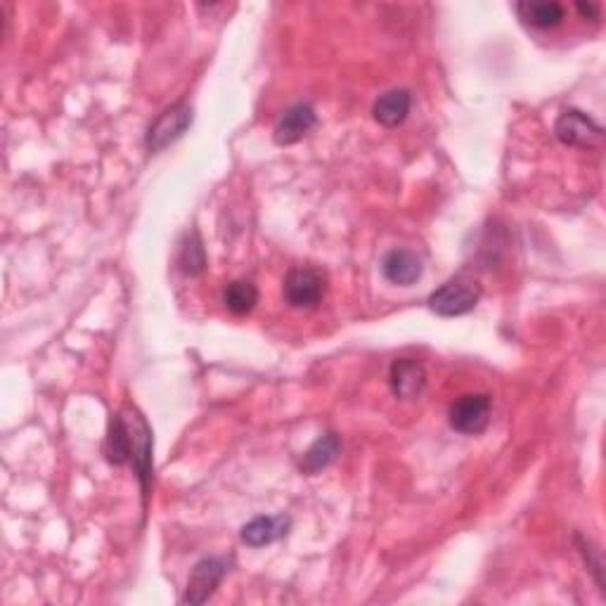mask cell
<instances>
[{
  "label": "cell",
  "instance_id": "2",
  "mask_svg": "<svg viewBox=\"0 0 606 606\" xmlns=\"http://www.w3.org/2000/svg\"><path fill=\"white\" fill-rule=\"evenodd\" d=\"M126 429H128V446H131V462L138 472V479L143 483V491H147L152 474V431L147 427L145 417L140 415L133 405H126L121 410Z\"/></svg>",
  "mask_w": 606,
  "mask_h": 606
},
{
  "label": "cell",
  "instance_id": "11",
  "mask_svg": "<svg viewBox=\"0 0 606 606\" xmlns=\"http://www.w3.org/2000/svg\"><path fill=\"white\" fill-rule=\"evenodd\" d=\"M410 107H412L410 90L396 88V90H389V93L379 95L375 107H372V114H375V119L382 126L396 128V126H401L405 119H408Z\"/></svg>",
  "mask_w": 606,
  "mask_h": 606
},
{
  "label": "cell",
  "instance_id": "5",
  "mask_svg": "<svg viewBox=\"0 0 606 606\" xmlns=\"http://www.w3.org/2000/svg\"><path fill=\"white\" fill-rule=\"evenodd\" d=\"M225 573H228V559L223 557H206L202 562H197L188 580V588H185L183 602L195 606L204 604L206 599L214 597V592L218 585H221Z\"/></svg>",
  "mask_w": 606,
  "mask_h": 606
},
{
  "label": "cell",
  "instance_id": "6",
  "mask_svg": "<svg viewBox=\"0 0 606 606\" xmlns=\"http://www.w3.org/2000/svg\"><path fill=\"white\" fill-rule=\"evenodd\" d=\"M491 419V398L486 393H474V396H462L460 401L450 408V427L460 434L476 436L488 427Z\"/></svg>",
  "mask_w": 606,
  "mask_h": 606
},
{
  "label": "cell",
  "instance_id": "4",
  "mask_svg": "<svg viewBox=\"0 0 606 606\" xmlns=\"http://www.w3.org/2000/svg\"><path fill=\"white\" fill-rule=\"evenodd\" d=\"M192 126V107L188 102H178L166 109V112L159 114V119L154 121L147 131V150L150 152H161L164 147H169L171 143L183 135L188 128Z\"/></svg>",
  "mask_w": 606,
  "mask_h": 606
},
{
  "label": "cell",
  "instance_id": "13",
  "mask_svg": "<svg viewBox=\"0 0 606 606\" xmlns=\"http://www.w3.org/2000/svg\"><path fill=\"white\" fill-rule=\"evenodd\" d=\"M519 17L535 29H552L564 22V5L554 3V0H526L517 3Z\"/></svg>",
  "mask_w": 606,
  "mask_h": 606
},
{
  "label": "cell",
  "instance_id": "17",
  "mask_svg": "<svg viewBox=\"0 0 606 606\" xmlns=\"http://www.w3.org/2000/svg\"><path fill=\"white\" fill-rule=\"evenodd\" d=\"M180 268H183L188 275L204 273L206 254H204L202 240H199L197 232H190V235L185 237L183 247H180Z\"/></svg>",
  "mask_w": 606,
  "mask_h": 606
},
{
  "label": "cell",
  "instance_id": "1",
  "mask_svg": "<svg viewBox=\"0 0 606 606\" xmlns=\"http://www.w3.org/2000/svg\"><path fill=\"white\" fill-rule=\"evenodd\" d=\"M479 299L481 287L476 285L474 280L455 277V280H448L446 285L438 287L436 292L429 296V306L431 311L441 315V318H457V315L474 311Z\"/></svg>",
  "mask_w": 606,
  "mask_h": 606
},
{
  "label": "cell",
  "instance_id": "18",
  "mask_svg": "<svg viewBox=\"0 0 606 606\" xmlns=\"http://www.w3.org/2000/svg\"><path fill=\"white\" fill-rule=\"evenodd\" d=\"M576 10L583 19H595L597 22V19L602 17V5L599 3H576Z\"/></svg>",
  "mask_w": 606,
  "mask_h": 606
},
{
  "label": "cell",
  "instance_id": "16",
  "mask_svg": "<svg viewBox=\"0 0 606 606\" xmlns=\"http://www.w3.org/2000/svg\"><path fill=\"white\" fill-rule=\"evenodd\" d=\"M107 460L112 464L131 462V446H128V429L121 412H116L112 422H109L107 434Z\"/></svg>",
  "mask_w": 606,
  "mask_h": 606
},
{
  "label": "cell",
  "instance_id": "9",
  "mask_svg": "<svg viewBox=\"0 0 606 606\" xmlns=\"http://www.w3.org/2000/svg\"><path fill=\"white\" fill-rule=\"evenodd\" d=\"M318 124V114H315L313 105L308 102H299V105L289 107L282 119L275 126V143L277 145H294L299 143L303 135L313 131V126Z\"/></svg>",
  "mask_w": 606,
  "mask_h": 606
},
{
  "label": "cell",
  "instance_id": "10",
  "mask_svg": "<svg viewBox=\"0 0 606 606\" xmlns=\"http://www.w3.org/2000/svg\"><path fill=\"white\" fill-rule=\"evenodd\" d=\"M382 275L391 285L410 287L422 277V259L410 249H393L384 256Z\"/></svg>",
  "mask_w": 606,
  "mask_h": 606
},
{
  "label": "cell",
  "instance_id": "15",
  "mask_svg": "<svg viewBox=\"0 0 606 606\" xmlns=\"http://www.w3.org/2000/svg\"><path fill=\"white\" fill-rule=\"evenodd\" d=\"M223 303L230 313L247 315L254 311L256 303H259V289L249 280H235L225 287Z\"/></svg>",
  "mask_w": 606,
  "mask_h": 606
},
{
  "label": "cell",
  "instance_id": "14",
  "mask_svg": "<svg viewBox=\"0 0 606 606\" xmlns=\"http://www.w3.org/2000/svg\"><path fill=\"white\" fill-rule=\"evenodd\" d=\"M339 448H341V443H339L337 434H332V431L330 434H322L318 441H315L313 446L303 453L301 464H299L301 472L318 474L320 469H325L327 464L334 462V457L339 455Z\"/></svg>",
  "mask_w": 606,
  "mask_h": 606
},
{
  "label": "cell",
  "instance_id": "3",
  "mask_svg": "<svg viewBox=\"0 0 606 606\" xmlns=\"http://www.w3.org/2000/svg\"><path fill=\"white\" fill-rule=\"evenodd\" d=\"M327 292V277L320 268L313 266H301L289 270L285 280V299L292 308H315L318 303L325 299Z\"/></svg>",
  "mask_w": 606,
  "mask_h": 606
},
{
  "label": "cell",
  "instance_id": "12",
  "mask_svg": "<svg viewBox=\"0 0 606 606\" xmlns=\"http://www.w3.org/2000/svg\"><path fill=\"white\" fill-rule=\"evenodd\" d=\"M289 531L287 517H256L242 528V540L249 547H263L275 543V540L285 538Z\"/></svg>",
  "mask_w": 606,
  "mask_h": 606
},
{
  "label": "cell",
  "instance_id": "8",
  "mask_svg": "<svg viewBox=\"0 0 606 606\" xmlns=\"http://www.w3.org/2000/svg\"><path fill=\"white\" fill-rule=\"evenodd\" d=\"M389 384L393 396L401 398V401H412V398H417L419 393L424 391V386H427V372H424V365L417 363V360L398 358L396 363L391 365Z\"/></svg>",
  "mask_w": 606,
  "mask_h": 606
},
{
  "label": "cell",
  "instance_id": "7",
  "mask_svg": "<svg viewBox=\"0 0 606 606\" xmlns=\"http://www.w3.org/2000/svg\"><path fill=\"white\" fill-rule=\"evenodd\" d=\"M554 133L564 145L571 147H597L604 138V128L578 109H569L559 116Z\"/></svg>",
  "mask_w": 606,
  "mask_h": 606
}]
</instances>
